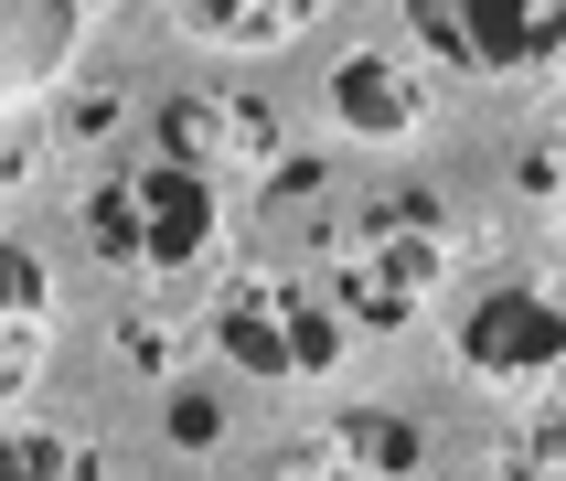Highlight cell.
Instances as JSON below:
<instances>
[{
  "label": "cell",
  "mask_w": 566,
  "mask_h": 481,
  "mask_svg": "<svg viewBox=\"0 0 566 481\" xmlns=\"http://www.w3.org/2000/svg\"><path fill=\"white\" fill-rule=\"evenodd\" d=\"M503 481H566V407L524 417V428L503 439Z\"/></svg>",
  "instance_id": "cell-11"
},
{
  "label": "cell",
  "mask_w": 566,
  "mask_h": 481,
  "mask_svg": "<svg viewBox=\"0 0 566 481\" xmlns=\"http://www.w3.org/2000/svg\"><path fill=\"white\" fill-rule=\"evenodd\" d=\"M407 22L449 75H481V86L566 64V0H407Z\"/></svg>",
  "instance_id": "cell-4"
},
{
  "label": "cell",
  "mask_w": 566,
  "mask_h": 481,
  "mask_svg": "<svg viewBox=\"0 0 566 481\" xmlns=\"http://www.w3.org/2000/svg\"><path fill=\"white\" fill-rule=\"evenodd\" d=\"M224 171H203V160H182V150H128L107 182L86 192V236H96V257L107 268H128V279H182L192 257L224 236Z\"/></svg>",
  "instance_id": "cell-1"
},
{
  "label": "cell",
  "mask_w": 566,
  "mask_h": 481,
  "mask_svg": "<svg viewBox=\"0 0 566 481\" xmlns=\"http://www.w3.org/2000/svg\"><path fill=\"white\" fill-rule=\"evenodd\" d=\"M150 139L160 150H182V160H203V171H268L279 160V118L256 107V96H224V86H192V96H171L150 118Z\"/></svg>",
  "instance_id": "cell-6"
},
{
  "label": "cell",
  "mask_w": 566,
  "mask_h": 481,
  "mask_svg": "<svg viewBox=\"0 0 566 481\" xmlns=\"http://www.w3.org/2000/svg\"><path fill=\"white\" fill-rule=\"evenodd\" d=\"M171 439H182V449H214V396H171Z\"/></svg>",
  "instance_id": "cell-14"
},
{
  "label": "cell",
  "mask_w": 566,
  "mask_h": 481,
  "mask_svg": "<svg viewBox=\"0 0 566 481\" xmlns=\"http://www.w3.org/2000/svg\"><path fill=\"white\" fill-rule=\"evenodd\" d=\"M449 268V224L428 192H375L364 215L343 224V247H332V289H343V311L364 332H396V321L428 311V289Z\"/></svg>",
  "instance_id": "cell-3"
},
{
  "label": "cell",
  "mask_w": 566,
  "mask_h": 481,
  "mask_svg": "<svg viewBox=\"0 0 566 481\" xmlns=\"http://www.w3.org/2000/svg\"><path fill=\"white\" fill-rule=\"evenodd\" d=\"M75 43V0H11V86H43Z\"/></svg>",
  "instance_id": "cell-9"
},
{
  "label": "cell",
  "mask_w": 566,
  "mask_h": 481,
  "mask_svg": "<svg viewBox=\"0 0 566 481\" xmlns=\"http://www.w3.org/2000/svg\"><path fill=\"white\" fill-rule=\"evenodd\" d=\"M11 481H96V449L43 439V428H11Z\"/></svg>",
  "instance_id": "cell-13"
},
{
  "label": "cell",
  "mask_w": 566,
  "mask_h": 481,
  "mask_svg": "<svg viewBox=\"0 0 566 481\" xmlns=\"http://www.w3.org/2000/svg\"><path fill=\"white\" fill-rule=\"evenodd\" d=\"M321 0H182L192 32H214V43H279V32H300Z\"/></svg>",
  "instance_id": "cell-8"
},
{
  "label": "cell",
  "mask_w": 566,
  "mask_h": 481,
  "mask_svg": "<svg viewBox=\"0 0 566 481\" xmlns=\"http://www.w3.org/2000/svg\"><path fill=\"white\" fill-rule=\"evenodd\" d=\"M279 481H375V471H353V460L343 471H311V460H300V471H279Z\"/></svg>",
  "instance_id": "cell-15"
},
{
  "label": "cell",
  "mask_w": 566,
  "mask_h": 481,
  "mask_svg": "<svg viewBox=\"0 0 566 481\" xmlns=\"http://www.w3.org/2000/svg\"><path fill=\"white\" fill-rule=\"evenodd\" d=\"M353 460V471H375V481H396V471H417V428L407 417H385V407H353L343 417V439H332Z\"/></svg>",
  "instance_id": "cell-10"
},
{
  "label": "cell",
  "mask_w": 566,
  "mask_h": 481,
  "mask_svg": "<svg viewBox=\"0 0 566 481\" xmlns=\"http://www.w3.org/2000/svg\"><path fill=\"white\" fill-rule=\"evenodd\" d=\"M460 364H471L481 385H545V375H566V311L545 300V289H524V279L481 289L471 311H460Z\"/></svg>",
  "instance_id": "cell-5"
},
{
  "label": "cell",
  "mask_w": 566,
  "mask_h": 481,
  "mask_svg": "<svg viewBox=\"0 0 566 481\" xmlns=\"http://www.w3.org/2000/svg\"><path fill=\"white\" fill-rule=\"evenodd\" d=\"M343 332H353L343 289L311 279V268H289V257H268V268H235V279H224V300H214V343H224V364H235V375H268V385H289V375H332V364H343Z\"/></svg>",
  "instance_id": "cell-2"
},
{
  "label": "cell",
  "mask_w": 566,
  "mask_h": 481,
  "mask_svg": "<svg viewBox=\"0 0 566 481\" xmlns=\"http://www.w3.org/2000/svg\"><path fill=\"white\" fill-rule=\"evenodd\" d=\"M0 343H11V385H22L32 343H43V268H32V247H11V321H0Z\"/></svg>",
  "instance_id": "cell-12"
},
{
  "label": "cell",
  "mask_w": 566,
  "mask_h": 481,
  "mask_svg": "<svg viewBox=\"0 0 566 481\" xmlns=\"http://www.w3.org/2000/svg\"><path fill=\"white\" fill-rule=\"evenodd\" d=\"M332 118L364 128V139H396V128H417V86L396 54H343V75H332Z\"/></svg>",
  "instance_id": "cell-7"
}]
</instances>
